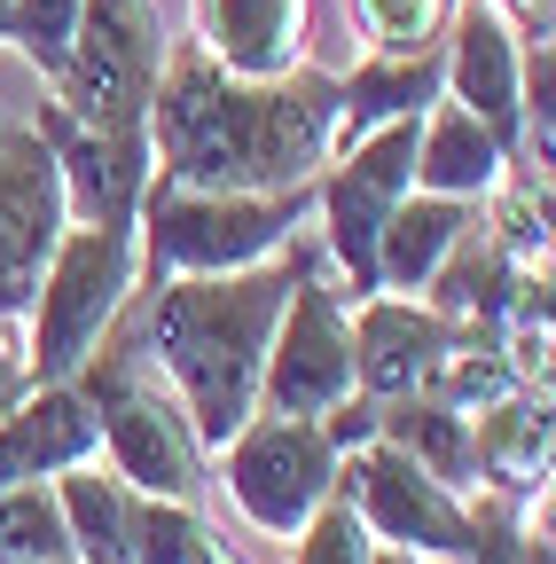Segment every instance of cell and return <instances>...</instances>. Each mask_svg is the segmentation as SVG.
<instances>
[{
    "label": "cell",
    "instance_id": "obj_1",
    "mask_svg": "<svg viewBox=\"0 0 556 564\" xmlns=\"http://www.w3.org/2000/svg\"><path fill=\"white\" fill-rule=\"evenodd\" d=\"M337 87L329 79H291L274 95H243L212 55L181 47L165 63V158L181 181L204 188H243V181H291L329 133Z\"/></svg>",
    "mask_w": 556,
    "mask_h": 564
},
{
    "label": "cell",
    "instance_id": "obj_2",
    "mask_svg": "<svg viewBox=\"0 0 556 564\" xmlns=\"http://www.w3.org/2000/svg\"><path fill=\"white\" fill-rule=\"evenodd\" d=\"M291 282L283 274H251V282H181L157 306V337H165V361L196 408V423L212 440H228L243 423L251 400V369H259V337L274 322Z\"/></svg>",
    "mask_w": 556,
    "mask_h": 564
},
{
    "label": "cell",
    "instance_id": "obj_3",
    "mask_svg": "<svg viewBox=\"0 0 556 564\" xmlns=\"http://www.w3.org/2000/svg\"><path fill=\"white\" fill-rule=\"evenodd\" d=\"M72 126L95 141H118L133 150V126H142V102L157 95V24L150 0H79V32H72Z\"/></svg>",
    "mask_w": 556,
    "mask_h": 564
},
{
    "label": "cell",
    "instance_id": "obj_4",
    "mask_svg": "<svg viewBox=\"0 0 556 564\" xmlns=\"http://www.w3.org/2000/svg\"><path fill=\"white\" fill-rule=\"evenodd\" d=\"M118 291H126V228H87L72 251H63L55 291H47V314H40V369L47 377L79 369V352L110 322Z\"/></svg>",
    "mask_w": 556,
    "mask_h": 564
},
{
    "label": "cell",
    "instance_id": "obj_5",
    "mask_svg": "<svg viewBox=\"0 0 556 564\" xmlns=\"http://www.w3.org/2000/svg\"><path fill=\"white\" fill-rule=\"evenodd\" d=\"M55 204H63L55 158L32 133L0 126V306L32 282V267H40L47 236H55Z\"/></svg>",
    "mask_w": 556,
    "mask_h": 564
},
{
    "label": "cell",
    "instance_id": "obj_6",
    "mask_svg": "<svg viewBox=\"0 0 556 564\" xmlns=\"http://www.w3.org/2000/svg\"><path fill=\"white\" fill-rule=\"evenodd\" d=\"M291 204H236V196H173L157 204V259L173 267H236L291 228Z\"/></svg>",
    "mask_w": 556,
    "mask_h": 564
},
{
    "label": "cell",
    "instance_id": "obj_7",
    "mask_svg": "<svg viewBox=\"0 0 556 564\" xmlns=\"http://www.w3.org/2000/svg\"><path fill=\"white\" fill-rule=\"evenodd\" d=\"M321 478H329V447H321V432H306V423H266V432H251L243 455H236L243 510L259 525H274V533H291L314 510Z\"/></svg>",
    "mask_w": 556,
    "mask_h": 564
},
{
    "label": "cell",
    "instance_id": "obj_8",
    "mask_svg": "<svg viewBox=\"0 0 556 564\" xmlns=\"http://www.w3.org/2000/svg\"><path fill=\"white\" fill-rule=\"evenodd\" d=\"M345 384H353V345H345V329H337L329 291L306 282L298 314H291V337H283V352H274V408H283V415H314Z\"/></svg>",
    "mask_w": 556,
    "mask_h": 564
},
{
    "label": "cell",
    "instance_id": "obj_9",
    "mask_svg": "<svg viewBox=\"0 0 556 564\" xmlns=\"http://www.w3.org/2000/svg\"><path fill=\"white\" fill-rule=\"evenodd\" d=\"M407 165H415V126H392L329 188V204H337V251L353 259V282H377V228H384V204H392V188H400Z\"/></svg>",
    "mask_w": 556,
    "mask_h": 564
},
{
    "label": "cell",
    "instance_id": "obj_10",
    "mask_svg": "<svg viewBox=\"0 0 556 564\" xmlns=\"http://www.w3.org/2000/svg\"><path fill=\"white\" fill-rule=\"evenodd\" d=\"M298 9L306 0H196V24L236 79H274V70H291Z\"/></svg>",
    "mask_w": 556,
    "mask_h": 564
},
{
    "label": "cell",
    "instance_id": "obj_11",
    "mask_svg": "<svg viewBox=\"0 0 556 564\" xmlns=\"http://www.w3.org/2000/svg\"><path fill=\"white\" fill-rule=\"evenodd\" d=\"M361 502L392 541H424V549H462L470 525L455 518V502L415 470V455H369L361 463Z\"/></svg>",
    "mask_w": 556,
    "mask_h": 564
},
{
    "label": "cell",
    "instance_id": "obj_12",
    "mask_svg": "<svg viewBox=\"0 0 556 564\" xmlns=\"http://www.w3.org/2000/svg\"><path fill=\"white\" fill-rule=\"evenodd\" d=\"M95 400H110V440H118L126 478H142L150 494H188V447H181V432H173V415H165L150 392H126L118 369L95 377Z\"/></svg>",
    "mask_w": 556,
    "mask_h": 564
},
{
    "label": "cell",
    "instance_id": "obj_13",
    "mask_svg": "<svg viewBox=\"0 0 556 564\" xmlns=\"http://www.w3.org/2000/svg\"><path fill=\"white\" fill-rule=\"evenodd\" d=\"M455 87H462L470 118H486L494 133L517 126V40L502 32V17L486 0H470L455 24Z\"/></svg>",
    "mask_w": 556,
    "mask_h": 564
},
{
    "label": "cell",
    "instance_id": "obj_14",
    "mask_svg": "<svg viewBox=\"0 0 556 564\" xmlns=\"http://www.w3.org/2000/svg\"><path fill=\"white\" fill-rule=\"evenodd\" d=\"M447 361V329L415 306H369L361 322V377L377 392H407L415 377H432Z\"/></svg>",
    "mask_w": 556,
    "mask_h": 564
},
{
    "label": "cell",
    "instance_id": "obj_15",
    "mask_svg": "<svg viewBox=\"0 0 556 564\" xmlns=\"http://www.w3.org/2000/svg\"><path fill=\"white\" fill-rule=\"evenodd\" d=\"M95 432H102V423L87 415V400L47 392L40 408L9 415V432H0V486L24 478V470H47V463H79L95 447Z\"/></svg>",
    "mask_w": 556,
    "mask_h": 564
},
{
    "label": "cell",
    "instance_id": "obj_16",
    "mask_svg": "<svg viewBox=\"0 0 556 564\" xmlns=\"http://www.w3.org/2000/svg\"><path fill=\"white\" fill-rule=\"evenodd\" d=\"M377 236H384L377 243V267L392 282H432L439 259H447V243L462 236V212L455 204H400L392 228H377Z\"/></svg>",
    "mask_w": 556,
    "mask_h": 564
},
{
    "label": "cell",
    "instance_id": "obj_17",
    "mask_svg": "<svg viewBox=\"0 0 556 564\" xmlns=\"http://www.w3.org/2000/svg\"><path fill=\"white\" fill-rule=\"evenodd\" d=\"M494 165H502V150H494V133H486L470 110H439L432 118V133H424V181L432 188H486L494 181Z\"/></svg>",
    "mask_w": 556,
    "mask_h": 564
},
{
    "label": "cell",
    "instance_id": "obj_18",
    "mask_svg": "<svg viewBox=\"0 0 556 564\" xmlns=\"http://www.w3.org/2000/svg\"><path fill=\"white\" fill-rule=\"evenodd\" d=\"M432 79H439V55H432V47H415V55L392 63V70H361V79L345 87V150H353V133H369L377 118H392V110H407V102H424Z\"/></svg>",
    "mask_w": 556,
    "mask_h": 564
},
{
    "label": "cell",
    "instance_id": "obj_19",
    "mask_svg": "<svg viewBox=\"0 0 556 564\" xmlns=\"http://www.w3.org/2000/svg\"><path fill=\"white\" fill-rule=\"evenodd\" d=\"M470 455H486L502 478H541V470H548V400H541V408H533V400L494 408V415H486V440H478Z\"/></svg>",
    "mask_w": 556,
    "mask_h": 564
},
{
    "label": "cell",
    "instance_id": "obj_20",
    "mask_svg": "<svg viewBox=\"0 0 556 564\" xmlns=\"http://www.w3.org/2000/svg\"><path fill=\"white\" fill-rule=\"evenodd\" d=\"M63 556V518L40 486L0 502V564H55Z\"/></svg>",
    "mask_w": 556,
    "mask_h": 564
},
{
    "label": "cell",
    "instance_id": "obj_21",
    "mask_svg": "<svg viewBox=\"0 0 556 564\" xmlns=\"http://www.w3.org/2000/svg\"><path fill=\"white\" fill-rule=\"evenodd\" d=\"M72 518H79V541L95 564H133V541H126V494L110 478H72Z\"/></svg>",
    "mask_w": 556,
    "mask_h": 564
},
{
    "label": "cell",
    "instance_id": "obj_22",
    "mask_svg": "<svg viewBox=\"0 0 556 564\" xmlns=\"http://www.w3.org/2000/svg\"><path fill=\"white\" fill-rule=\"evenodd\" d=\"M392 432L407 440V455H424L439 478H462L470 470V440H462V415L455 408H400Z\"/></svg>",
    "mask_w": 556,
    "mask_h": 564
},
{
    "label": "cell",
    "instance_id": "obj_23",
    "mask_svg": "<svg viewBox=\"0 0 556 564\" xmlns=\"http://www.w3.org/2000/svg\"><path fill=\"white\" fill-rule=\"evenodd\" d=\"M126 533H133V564H204L196 525H188L181 510H165V502L133 510V518H126Z\"/></svg>",
    "mask_w": 556,
    "mask_h": 564
},
{
    "label": "cell",
    "instance_id": "obj_24",
    "mask_svg": "<svg viewBox=\"0 0 556 564\" xmlns=\"http://www.w3.org/2000/svg\"><path fill=\"white\" fill-rule=\"evenodd\" d=\"M361 17H369V32H377L392 55H415V47H432L439 0H361Z\"/></svg>",
    "mask_w": 556,
    "mask_h": 564
},
{
    "label": "cell",
    "instance_id": "obj_25",
    "mask_svg": "<svg viewBox=\"0 0 556 564\" xmlns=\"http://www.w3.org/2000/svg\"><path fill=\"white\" fill-rule=\"evenodd\" d=\"M298 564H369V533H361V518H353V510H329V518L314 525V541H306Z\"/></svg>",
    "mask_w": 556,
    "mask_h": 564
},
{
    "label": "cell",
    "instance_id": "obj_26",
    "mask_svg": "<svg viewBox=\"0 0 556 564\" xmlns=\"http://www.w3.org/2000/svg\"><path fill=\"white\" fill-rule=\"evenodd\" d=\"M447 392H455L462 408H470V400H502V392H510V369L494 361V352H462V361L447 369Z\"/></svg>",
    "mask_w": 556,
    "mask_h": 564
},
{
    "label": "cell",
    "instance_id": "obj_27",
    "mask_svg": "<svg viewBox=\"0 0 556 564\" xmlns=\"http://www.w3.org/2000/svg\"><path fill=\"white\" fill-rule=\"evenodd\" d=\"M502 236H510V251H541V243H548V228H541V212H533L525 196H517V204L502 212Z\"/></svg>",
    "mask_w": 556,
    "mask_h": 564
},
{
    "label": "cell",
    "instance_id": "obj_28",
    "mask_svg": "<svg viewBox=\"0 0 556 564\" xmlns=\"http://www.w3.org/2000/svg\"><path fill=\"white\" fill-rule=\"evenodd\" d=\"M525 79H533V141L548 150V40L525 55Z\"/></svg>",
    "mask_w": 556,
    "mask_h": 564
},
{
    "label": "cell",
    "instance_id": "obj_29",
    "mask_svg": "<svg viewBox=\"0 0 556 564\" xmlns=\"http://www.w3.org/2000/svg\"><path fill=\"white\" fill-rule=\"evenodd\" d=\"M17 384H24V377H17V361H9V352H0V408L17 400Z\"/></svg>",
    "mask_w": 556,
    "mask_h": 564
},
{
    "label": "cell",
    "instance_id": "obj_30",
    "mask_svg": "<svg viewBox=\"0 0 556 564\" xmlns=\"http://www.w3.org/2000/svg\"><path fill=\"white\" fill-rule=\"evenodd\" d=\"M17 32V0H0V40H9Z\"/></svg>",
    "mask_w": 556,
    "mask_h": 564
},
{
    "label": "cell",
    "instance_id": "obj_31",
    "mask_svg": "<svg viewBox=\"0 0 556 564\" xmlns=\"http://www.w3.org/2000/svg\"><path fill=\"white\" fill-rule=\"evenodd\" d=\"M525 9H533V17H541V32H548V0H525Z\"/></svg>",
    "mask_w": 556,
    "mask_h": 564
},
{
    "label": "cell",
    "instance_id": "obj_32",
    "mask_svg": "<svg viewBox=\"0 0 556 564\" xmlns=\"http://www.w3.org/2000/svg\"><path fill=\"white\" fill-rule=\"evenodd\" d=\"M392 564H400V556H392Z\"/></svg>",
    "mask_w": 556,
    "mask_h": 564
}]
</instances>
